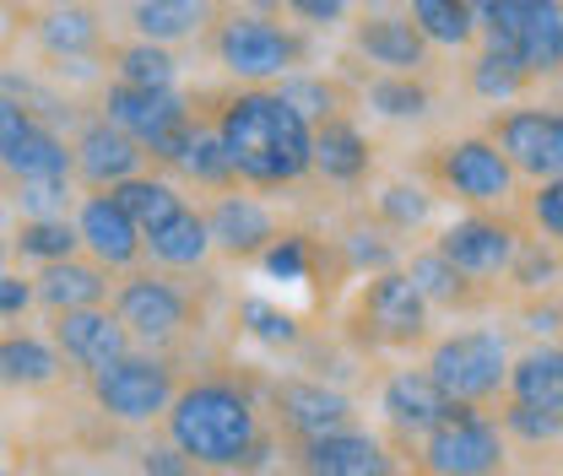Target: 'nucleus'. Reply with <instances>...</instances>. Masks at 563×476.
<instances>
[{
  "mask_svg": "<svg viewBox=\"0 0 563 476\" xmlns=\"http://www.w3.org/2000/svg\"><path fill=\"white\" fill-rule=\"evenodd\" d=\"M196 114L228 146L244 190H287L309 179L314 131L277 98V87H222L196 92Z\"/></svg>",
  "mask_w": 563,
  "mask_h": 476,
  "instance_id": "obj_1",
  "label": "nucleus"
},
{
  "mask_svg": "<svg viewBox=\"0 0 563 476\" xmlns=\"http://www.w3.org/2000/svg\"><path fill=\"white\" fill-rule=\"evenodd\" d=\"M272 433V417L261 401L255 379L239 374H196L190 385H179L174 407L163 417V439L179 444L201 472L239 476L250 450Z\"/></svg>",
  "mask_w": 563,
  "mask_h": 476,
  "instance_id": "obj_2",
  "label": "nucleus"
},
{
  "mask_svg": "<svg viewBox=\"0 0 563 476\" xmlns=\"http://www.w3.org/2000/svg\"><path fill=\"white\" fill-rule=\"evenodd\" d=\"M207 49L233 87H277L282 76L303 70L309 55L303 33L272 11H217Z\"/></svg>",
  "mask_w": 563,
  "mask_h": 476,
  "instance_id": "obj_3",
  "label": "nucleus"
},
{
  "mask_svg": "<svg viewBox=\"0 0 563 476\" xmlns=\"http://www.w3.org/2000/svg\"><path fill=\"white\" fill-rule=\"evenodd\" d=\"M109 309L120 314V325L146 352H168L196 331V292L157 266H136V272L120 276L109 292Z\"/></svg>",
  "mask_w": 563,
  "mask_h": 476,
  "instance_id": "obj_4",
  "label": "nucleus"
},
{
  "mask_svg": "<svg viewBox=\"0 0 563 476\" xmlns=\"http://www.w3.org/2000/svg\"><path fill=\"white\" fill-rule=\"evenodd\" d=\"M422 168H428L433 196L461 201V206H472V211H504V206L520 196V174L509 168V157L498 152V141L488 131L433 146Z\"/></svg>",
  "mask_w": 563,
  "mask_h": 476,
  "instance_id": "obj_5",
  "label": "nucleus"
},
{
  "mask_svg": "<svg viewBox=\"0 0 563 476\" xmlns=\"http://www.w3.org/2000/svg\"><path fill=\"white\" fill-rule=\"evenodd\" d=\"M92 390V407L103 411L109 422L120 428H146V422H163L174 396H179V368L168 352H146V346H131L120 363L98 368L87 379Z\"/></svg>",
  "mask_w": 563,
  "mask_h": 476,
  "instance_id": "obj_6",
  "label": "nucleus"
},
{
  "mask_svg": "<svg viewBox=\"0 0 563 476\" xmlns=\"http://www.w3.org/2000/svg\"><path fill=\"white\" fill-rule=\"evenodd\" d=\"M509 341L504 331H488V325H472V331H450L428 346V374L433 385L461 401V407H488L509 390Z\"/></svg>",
  "mask_w": 563,
  "mask_h": 476,
  "instance_id": "obj_7",
  "label": "nucleus"
},
{
  "mask_svg": "<svg viewBox=\"0 0 563 476\" xmlns=\"http://www.w3.org/2000/svg\"><path fill=\"white\" fill-rule=\"evenodd\" d=\"M261 401L266 417L287 444H314V439H331L342 428H357V401L336 379H320V374H287L261 385Z\"/></svg>",
  "mask_w": 563,
  "mask_h": 476,
  "instance_id": "obj_8",
  "label": "nucleus"
},
{
  "mask_svg": "<svg viewBox=\"0 0 563 476\" xmlns=\"http://www.w3.org/2000/svg\"><path fill=\"white\" fill-rule=\"evenodd\" d=\"M509 461V439L483 407H450V417L418 439V472L428 476H498Z\"/></svg>",
  "mask_w": 563,
  "mask_h": 476,
  "instance_id": "obj_9",
  "label": "nucleus"
},
{
  "mask_svg": "<svg viewBox=\"0 0 563 476\" xmlns=\"http://www.w3.org/2000/svg\"><path fill=\"white\" fill-rule=\"evenodd\" d=\"M352 325L374 341V346H418V341H428L433 309H428V298L412 287V276L396 266V272H379L357 287V298H352Z\"/></svg>",
  "mask_w": 563,
  "mask_h": 476,
  "instance_id": "obj_10",
  "label": "nucleus"
},
{
  "mask_svg": "<svg viewBox=\"0 0 563 476\" xmlns=\"http://www.w3.org/2000/svg\"><path fill=\"white\" fill-rule=\"evenodd\" d=\"M520 228L509 222V217H493V211H466V217H455L439 239H433V250L455 266V272H466L472 281H493V276H509L515 266V255H520Z\"/></svg>",
  "mask_w": 563,
  "mask_h": 476,
  "instance_id": "obj_11",
  "label": "nucleus"
},
{
  "mask_svg": "<svg viewBox=\"0 0 563 476\" xmlns=\"http://www.w3.org/2000/svg\"><path fill=\"white\" fill-rule=\"evenodd\" d=\"M509 168L531 185L563 179V114L559 109H504L488 125Z\"/></svg>",
  "mask_w": 563,
  "mask_h": 476,
  "instance_id": "obj_12",
  "label": "nucleus"
},
{
  "mask_svg": "<svg viewBox=\"0 0 563 476\" xmlns=\"http://www.w3.org/2000/svg\"><path fill=\"white\" fill-rule=\"evenodd\" d=\"M70 222H76L81 255L98 261L109 276L136 272L141 261H146V233H141L136 217L114 201L109 190H87V196L76 201V217H70Z\"/></svg>",
  "mask_w": 563,
  "mask_h": 476,
  "instance_id": "obj_13",
  "label": "nucleus"
},
{
  "mask_svg": "<svg viewBox=\"0 0 563 476\" xmlns=\"http://www.w3.org/2000/svg\"><path fill=\"white\" fill-rule=\"evenodd\" d=\"M201 217H207L211 250H217V255H228V261H261V255H266V244L282 233V217L272 211V201L250 196L244 185L217 190V196L201 206Z\"/></svg>",
  "mask_w": 563,
  "mask_h": 476,
  "instance_id": "obj_14",
  "label": "nucleus"
},
{
  "mask_svg": "<svg viewBox=\"0 0 563 476\" xmlns=\"http://www.w3.org/2000/svg\"><path fill=\"white\" fill-rule=\"evenodd\" d=\"M70 163H76V179H81L87 190H114V185H125V179H136V174L152 168L146 152H141L114 120H103V114H87V120L76 125Z\"/></svg>",
  "mask_w": 563,
  "mask_h": 476,
  "instance_id": "obj_15",
  "label": "nucleus"
},
{
  "mask_svg": "<svg viewBox=\"0 0 563 476\" xmlns=\"http://www.w3.org/2000/svg\"><path fill=\"white\" fill-rule=\"evenodd\" d=\"M49 341H55V352L66 357L76 374H98V368H109V363H120L136 341L131 331L120 325V314L109 309V303H98V309H70V314H55V325H49Z\"/></svg>",
  "mask_w": 563,
  "mask_h": 476,
  "instance_id": "obj_16",
  "label": "nucleus"
},
{
  "mask_svg": "<svg viewBox=\"0 0 563 476\" xmlns=\"http://www.w3.org/2000/svg\"><path fill=\"white\" fill-rule=\"evenodd\" d=\"M347 49L363 55L374 70H407V76H422L433 66V49L412 27L407 11H363L347 27Z\"/></svg>",
  "mask_w": 563,
  "mask_h": 476,
  "instance_id": "obj_17",
  "label": "nucleus"
},
{
  "mask_svg": "<svg viewBox=\"0 0 563 476\" xmlns=\"http://www.w3.org/2000/svg\"><path fill=\"white\" fill-rule=\"evenodd\" d=\"M298 476H396V450L374 428H342L314 444H292Z\"/></svg>",
  "mask_w": 563,
  "mask_h": 476,
  "instance_id": "obj_18",
  "label": "nucleus"
},
{
  "mask_svg": "<svg viewBox=\"0 0 563 476\" xmlns=\"http://www.w3.org/2000/svg\"><path fill=\"white\" fill-rule=\"evenodd\" d=\"M33 44L49 66H92L109 55V33H103V16L81 0H55L49 11L33 16Z\"/></svg>",
  "mask_w": 563,
  "mask_h": 476,
  "instance_id": "obj_19",
  "label": "nucleus"
},
{
  "mask_svg": "<svg viewBox=\"0 0 563 476\" xmlns=\"http://www.w3.org/2000/svg\"><path fill=\"white\" fill-rule=\"evenodd\" d=\"M450 407H455V401L433 385L428 368H396V374H385V385H379V417H385V428H390L401 444L428 439V433L450 417Z\"/></svg>",
  "mask_w": 563,
  "mask_h": 476,
  "instance_id": "obj_20",
  "label": "nucleus"
},
{
  "mask_svg": "<svg viewBox=\"0 0 563 476\" xmlns=\"http://www.w3.org/2000/svg\"><path fill=\"white\" fill-rule=\"evenodd\" d=\"M309 174H320L336 190H357L374 174V141H368V131L352 114H336V120L314 125V163H309Z\"/></svg>",
  "mask_w": 563,
  "mask_h": 476,
  "instance_id": "obj_21",
  "label": "nucleus"
},
{
  "mask_svg": "<svg viewBox=\"0 0 563 476\" xmlns=\"http://www.w3.org/2000/svg\"><path fill=\"white\" fill-rule=\"evenodd\" d=\"M125 22H131V38L174 49V44L207 38L217 22V0H131Z\"/></svg>",
  "mask_w": 563,
  "mask_h": 476,
  "instance_id": "obj_22",
  "label": "nucleus"
},
{
  "mask_svg": "<svg viewBox=\"0 0 563 476\" xmlns=\"http://www.w3.org/2000/svg\"><path fill=\"white\" fill-rule=\"evenodd\" d=\"M109 292H114L109 272H103L98 261H87V255H70V261H55V266H38V276H33V298H38L49 314L98 309V303H109Z\"/></svg>",
  "mask_w": 563,
  "mask_h": 476,
  "instance_id": "obj_23",
  "label": "nucleus"
},
{
  "mask_svg": "<svg viewBox=\"0 0 563 476\" xmlns=\"http://www.w3.org/2000/svg\"><path fill=\"white\" fill-rule=\"evenodd\" d=\"M211 255H217V250H211V233H207L201 206H185L179 217H168L163 228L146 233V261H152L157 272H168V276L207 272Z\"/></svg>",
  "mask_w": 563,
  "mask_h": 476,
  "instance_id": "obj_24",
  "label": "nucleus"
},
{
  "mask_svg": "<svg viewBox=\"0 0 563 476\" xmlns=\"http://www.w3.org/2000/svg\"><path fill=\"white\" fill-rule=\"evenodd\" d=\"M66 374V357L55 352L49 336H0V390H49L60 385Z\"/></svg>",
  "mask_w": 563,
  "mask_h": 476,
  "instance_id": "obj_25",
  "label": "nucleus"
},
{
  "mask_svg": "<svg viewBox=\"0 0 563 476\" xmlns=\"http://www.w3.org/2000/svg\"><path fill=\"white\" fill-rule=\"evenodd\" d=\"M509 401L563 411V341H542L509 363Z\"/></svg>",
  "mask_w": 563,
  "mask_h": 476,
  "instance_id": "obj_26",
  "label": "nucleus"
},
{
  "mask_svg": "<svg viewBox=\"0 0 563 476\" xmlns=\"http://www.w3.org/2000/svg\"><path fill=\"white\" fill-rule=\"evenodd\" d=\"M0 168H5L11 185L16 179H76L70 141L60 131H49V125H33L11 152H0Z\"/></svg>",
  "mask_w": 563,
  "mask_h": 476,
  "instance_id": "obj_27",
  "label": "nucleus"
},
{
  "mask_svg": "<svg viewBox=\"0 0 563 476\" xmlns=\"http://www.w3.org/2000/svg\"><path fill=\"white\" fill-rule=\"evenodd\" d=\"M363 103L379 114V120H428L433 114V87H428V76H407V70H374L368 81H363Z\"/></svg>",
  "mask_w": 563,
  "mask_h": 476,
  "instance_id": "obj_28",
  "label": "nucleus"
},
{
  "mask_svg": "<svg viewBox=\"0 0 563 476\" xmlns=\"http://www.w3.org/2000/svg\"><path fill=\"white\" fill-rule=\"evenodd\" d=\"M401 272L412 276V287L428 298V309H472V303H477V281H472L466 272H455L433 244L418 250V255H407Z\"/></svg>",
  "mask_w": 563,
  "mask_h": 476,
  "instance_id": "obj_29",
  "label": "nucleus"
},
{
  "mask_svg": "<svg viewBox=\"0 0 563 476\" xmlns=\"http://www.w3.org/2000/svg\"><path fill=\"white\" fill-rule=\"evenodd\" d=\"M114 201L125 206L131 217H136L141 233H152V228H163L168 217H179L185 206H190V196L168 179V174H157V168H146V174H136V179H125V185H114L109 190Z\"/></svg>",
  "mask_w": 563,
  "mask_h": 476,
  "instance_id": "obj_30",
  "label": "nucleus"
},
{
  "mask_svg": "<svg viewBox=\"0 0 563 476\" xmlns=\"http://www.w3.org/2000/svg\"><path fill=\"white\" fill-rule=\"evenodd\" d=\"M277 98L309 131L325 125V120H336V114H347V87L336 76H325V70H292V76H282Z\"/></svg>",
  "mask_w": 563,
  "mask_h": 476,
  "instance_id": "obj_31",
  "label": "nucleus"
},
{
  "mask_svg": "<svg viewBox=\"0 0 563 476\" xmlns=\"http://www.w3.org/2000/svg\"><path fill=\"white\" fill-rule=\"evenodd\" d=\"M407 16L428 38V49H472L477 44V16L472 0H407Z\"/></svg>",
  "mask_w": 563,
  "mask_h": 476,
  "instance_id": "obj_32",
  "label": "nucleus"
},
{
  "mask_svg": "<svg viewBox=\"0 0 563 476\" xmlns=\"http://www.w3.org/2000/svg\"><path fill=\"white\" fill-rule=\"evenodd\" d=\"M103 60L114 70V81H131V87H179V55L163 49V44L125 38V44H109Z\"/></svg>",
  "mask_w": 563,
  "mask_h": 476,
  "instance_id": "obj_33",
  "label": "nucleus"
},
{
  "mask_svg": "<svg viewBox=\"0 0 563 476\" xmlns=\"http://www.w3.org/2000/svg\"><path fill=\"white\" fill-rule=\"evenodd\" d=\"M433 201L439 196L422 179H390V185L374 190V222L385 233H418V228H428V217H433Z\"/></svg>",
  "mask_w": 563,
  "mask_h": 476,
  "instance_id": "obj_34",
  "label": "nucleus"
},
{
  "mask_svg": "<svg viewBox=\"0 0 563 476\" xmlns=\"http://www.w3.org/2000/svg\"><path fill=\"white\" fill-rule=\"evenodd\" d=\"M542 5H548V0H472L477 38H483L488 49L515 55V49H520V38H526V27L537 22V11H542Z\"/></svg>",
  "mask_w": 563,
  "mask_h": 476,
  "instance_id": "obj_35",
  "label": "nucleus"
},
{
  "mask_svg": "<svg viewBox=\"0 0 563 476\" xmlns=\"http://www.w3.org/2000/svg\"><path fill=\"white\" fill-rule=\"evenodd\" d=\"M239 331L250 341H261V346H272V352H298L309 341V331L298 325L292 309H282L272 298H255V292L239 298Z\"/></svg>",
  "mask_w": 563,
  "mask_h": 476,
  "instance_id": "obj_36",
  "label": "nucleus"
},
{
  "mask_svg": "<svg viewBox=\"0 0 563 476\" xmlns=\"http://www.w3.org/2000/svg\"><path fill=\"white\" fill-rule=\"evenodd\" d=\"M11 250L33 266H55V261H70L81 255V239H76V222L70 217H22Z\"/></svg>",
  "mask_w": 563,
  "mask_h": 476,
  "instance_id": "obj_37",
  "label": "nucleus"
},
{
  "mask_svg": "<svg viewBox=\"0 0 563 476\" xmlns=\"http://www.w3.org/2000/svg\"><path fill=\"white\" fill-rule=\"evenodd\" d=\"M531 81H537V76L520 66L515 55L488 49V44H483V55L466 66V87H472V98H483V103H515Z\"/></svg>",
  "mask_w": 563,
  "mask_h": 476,
  "instance_id": "obj_38",
  "label": "nucleus"
},
{
  "mask_svg": "<svg viewBox=\"0 0 563 476\" xmlns=\"http://www.w3.org/2000/svg\"><path fill=\"white\" fill-rule=\"evenodd\" d=\"M179 179H190L196 190H233L239 185V174H233V163H228V146L217 141V131H211L207 120L196 125V136H190V146H185V157H179V168H174Z\"/></svg>",
  "mask_w": 563,
  "mask_h": 476,
  "instance_id": "obj_39",
  "label": "nucleus"
},
{
  "mask_svg": "<svg viewBox=\"0 0 563 476\" xmlns=\"http://www.w3.org/2000/svg\"><path fill=\"white\" fill-rule=\"evenodd\" d=\"M515 60L531 70L537 81H542V76H563V5L559 0H548V5L537 11V22L526 27Z\"/></svg>",
  "mask_w": 563,
  "mask_h": 476,
  "instance_id": "obj_40",
  "label": "nucleus"
},
{
  "mask_svg": "<svg viewBox=\"0 0 563 476\" xmlns=\"http://www.w3.org/2000/svg\"><path fill=\"white\" fill-rule=\"evenodd\" d=\"M342 266L352 276H379V272H396L401 266V250L390 244L385 228H352L342 239Z\"/></svg>",
  "mask_w": 563,
  "mask_h": 476,
  "instance_id": "obj_41",
  "label": "nucleus"
},
{
  "mask_svg": "<svg viewBox=\"0 0 563 476\" xmlns=\"http://www.w3.org/2000/svg\"><path fill=\"white\" fill-rule=\"evenodd\" d=\"M314 261H320V244L309 233H277L261 255V272L272 281H309L314 276Z\"/></svg>",
  "mask_w": 563,
  "mask_h": 476,
  "instance_id": "obj_42",
  "label": "nucleus"
},
{
  "mask_svg": "<svg viewBox=\"0 0 563 476\" xmlns=\"http://www.w3.org/2000/svg\"><path fill=\"white\" fill-rule=\"evenodd\" d=\"M498 428H504V439H520V444L542 450V444H559L563 439V411H542V407H526V401H509V407L498 411Z\"/></svg>",
  "mask_w": 563,
  "mask_h": 476,
  "instance_id": "obj_43",
  "label": "nucleus"
},
{
  "mask_svg": "<svg viewBox=\"0 0 563 476\" xmlns=\"http://www.w3.org/2000/svg\"><path fill=\"white\" fill-rule=\"evenodd\" d=\"M11 196H16V211H22V217H70L76 201H81V196L70 190V179H16Z\"/></svg>",
  "mask_w": 563,
  "mask_h": 476,
  "instance_id": "obj_44",
  "label": "nucleus"
},
{
  "mask_svg": "<svg viewBox=\"0 0 563 476\" xmlns=\"http://www.w3.org/2000/svg\"><path fill=\"white\" fill-rule=\"evenodd\" d=\"M559 272H563L559 244H548V239H526L520 255H515V266H509V281L526 287V292H548V287L559 281Z\"/></svg>",
  "mask_w": 563,
  "mask_h": 476,
  "instance_id": "obj_45",
  "label": "nucleus"
},
{
  "mask_svg": "<svg viewBox=\"0 0 563 476\" xmlns=\"http://www.w3.org/2000/svg\"><path fill=\"white\" fill-rule=\"evenodd\" d=\"M526 222H531L548 244L563 250V179H548V185H537V190L526 196Z\"/></svg>",
  "mask_w": 563,
  "mask_h": 476,
  "instance_id": "obj_46",
  "label": "nucleus"
},
{
  "mask_svg": "<svg viewBox=\"0 0 563 476\" xmlns=\"http://www.w3.org/2000/svg\"><path fill=\"white\" fill-rule=\"evenodd\" d=\"M277 5L309 33H331V27H342L352 16V0H277Z\"/></svg>",
  "mask_w": 563,
  "mask_h": 476,
  "instance_id": "obj_47",
  "label": "nucleus"
},
{
  "mask_svg": "<svg viewBox=\"0 0 563 476\" xmlns=\"http://www.w3.org/2000/svg\"><path fill=\"white\" fill-rule=\"evenodd\" d=\"M136 472L141 476H207L179 444H168V439H157V444H146L136 455Z\"/></svg>",
  "mask_w": 563,
  "mask_h": 476,
  "instance_id": "obj_48",
  "label": "nucleus"
},
{
  "mask_svg": "<svg viewBox=\"0 0 563 476\" xmlns=\"http://www.w3.org/2000/svg\"><path fill=\"white\" fill-rule=\"evenodd\" d=\"M38 298H33V281L27 276H11L0 272V320H16V314H27Z\"/></svg>",
  "mask_w": 563,
  "mask_h": 476,
  "instance_id": "obj_49",
  "label": "nucleus"
},
{
  "mask_svg": "<svg viewBox=\"0 0 563 476\" xmlns=\"http://www.w3.org/2000/svg\"><path fill=\"white\" fill-rule=\"evenodd\" d=\"M33 125H38V120H33V114H27L16 98H5V92H0V152H11L16 141L33 131Z\"/></svg>",
  "mask_w": 563,
  "mask_h": 476,
  "instance_id": "obj_50",
  "label": "nucleus"
},
{
  "mask_svg": "<svg viewBox=\"0 0 563 476\" xmlns=\"http://www.w3.org/2000/svg\"><path fill=\"white\" fill-rule=\"evenodd\" d=\"M526 331H537V336H559L563 309L559 303H537V309H526Z\"/></svg>",
  "mask_w": 563,
  "mask_h": 476,
  "instance_id": "obj_51",
  "label": "nucleus"
},
{
  "mask_svg": "<svg viewBox=\"0 0 563 476\" xmlns=\"http://www.w3.org/2000/svg\"><path fill=\"white\" fill-rule=\"evenodd\" d=\"M363 11H407V0H363Z\"/></svg>",
  "mask_w": 563,
  "mask_h": 476,
  "instance_id": "obj_52",
  "label": "nucleus"
},
{
  "mask_svg": "<svg viewBox=\"0 0 563 476\" xmlns=\"http://www.w3.org/2000/svg\"><path fill=\"white\" fill-rule=\"evenodd\" d=\"M250 476H292V472H277V466H272V472H250Z\"/></svg>",
  "mask_w": 563,
  "mask_h": 476,
  "instance_id": "obj_53",
  "label": "nucleus"
},
{
  "mask_svg": "<svg viewBox=\"0 0 563 476\" xmlns=\"http://www.w3.org/2000/svg\"><path fill=\"white\" fill-rule=\"evenodd\" d=\"M396 476H428V472H396Z\"/></svg>",
  "mask_w": 563,
  "mask_h": 476,
  "instance_id": "obj_54",
  "label": "nucleus"
},
{
  "mask_svg": "<svg viewBox=\"0 0 563 476\" xmlns=\"http://www.w3.org/2000/svg\"><path fill=\"white\" fill-rule=\"evenodd\" d=\"M0 261H5V244H0Z\"/></svg>",
  "mask_w": 563,
  "mask_h": 476,
  "instance_id": "obj_55",
  "label": "nucleus"
},
{
  "mask_svg": "<svg viewBox=\"0 0 563 476\" xmlns=\"http://www.w3.org/2000/svg\"><path fill=\"white\" fill-rule=\"evenodd\" d=\"M0 476H11V472H0Z\"/></svg>",
  "mask_w": 563,
  "mask_h": 476,
  "instance_id": "obj_56",
  "label": "nucleus"
},
{
  "mask_svg": "<svg viewBox=\"0 0 563 476\" xmlns=\"http://www.w3.org/2000/svg\"><path fill=\"white\" fill-rule=\"evenodd\" d=\"M559 5H563V0H559Z\"/></svg>",
  "mask_w": 563,
  "mask_h": 476,
  "instance_id": "obj_57",
  "label": "nucleus"
}]
</instances>
